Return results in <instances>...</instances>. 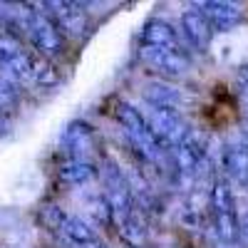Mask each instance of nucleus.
<instances>
[{
  "mask_svg": "<svg viewBox=\"0 0 248 248\" xmlns=\"http://www.w3.org/2000/svg\"><path fill=\"white\" fill-rule=\"evenodd\" d=\"M181 30H184L186 40H189L196 50H206V47H209V43H211V37H214L211 23H209V20H206V15H203L201 10H196V8L186 10V13L181 15Z\"/></svg>",
  "mask_w": 248,
  "mask_h": 248,
  "instance_id": "9",
  "label": "nucleus"
},
{
  "mask_svg": "<svg viewBox=\"0 0 248 248\" xmlns=\"http://www.w3.org/2000/svg\"><path fill=\"white\" fill-rule=\"evenodd\" d=\"M117 229H119L122 241L127 246H132V248H141L144 243H147V223H144V218L139 216V211L132 218H127L124 223H119Z\"/></svg>",
  "mask_w": 248,
  "mask_h": 248,
  "instance_id": "17",
  "label": "nucleus"
},
{
  "mask_svg": "<svg viewBox=\"0 0 248 248\" xmlns=\"http://www.w3.org/2000/svg\"><path fill=\"white\" fill-rule=\"evenodd\" d=\"M8 134V119H5V114L0 112V137H5Z\"/></svg>",
  "mask_w": 248,
  "mask_h": 248,
  "instance_id": "22",
  "label": "nucleus"
},
{
  "mask_svg": "<svg viewBox=\"0 0 248 248\" xmlns=\"http://www.w3.org/2000/svg\"><path fill=\"white\" fill-rule=\"evenodd\" d=\"M149 129L154 132L156 141L161 144L164 149H174L179 147V144L186 139V134H189L191 129L186 127V122L181 119V114L176 109H164V107H152L149 109Z\"/></svg>",
  "mask_w": 248,
  "mask_h": 248,
  "instance_id": "4",
  "label": "nucleus"
},
{
  "mask_svg": "<svg viewBox=\"0 0 248 248\" xmlns=\"http://www.w3.org/2000/svg\"><path fill=\"white\" fill-rule=\"evenodd\" d=\"M94 174H97V167H94L90 159H67V161H62L60 167H57L60 181L72 184V186L94 179Z\"/></svg>",
  "mask_w": 248,
  "mask_h": 248,
  "instance_id": "14",
  "label": "nucleus"
},
{
  "mask_svg": "<svg viewBox=\"0 0 248 248\" xmlns=\"http://www.w3.org/2000/svg\"><path fill=\"white\" fill-rule=\"evenodd\" d=\"M57 231L62 233V238H65L67 246H87V243L99 241L94 229L85 218H79V216H65Z\"/></svg>",
  "mask_w": 248,
  "mask_h": 248,
  "instance_id": "13",
  "label": "nucleus"
},
{
  "mask_svg": "<svg viewBox=\"0 0 248 248\" xmlns=\"http://www.w3.org/2000/svg\"><path fill=\"white\" fill-rule=\"evenodd\" d=\"M196 10H201L206 15V20L211 23L214 30H231L236 28L241 20H243V10L236 3H221V0H206V3H196Z\"/></svg>",
  "mask_w": 248,
  "mask_h": 248,
  "instance_id": "8",
  "label": "nucleus"
},
{
  "mask_svg": "<svg viewBox=\"0 0 248 248\" xmlns=\"http://www.w3.org/2000/svg\"><path fill=\"white\" fill-rule=\"evenodd\" d=\"M87 214L94 218V223L99 226H107V223H114V214H112V206L107 201L105 194H97L87 201Z\"/></svg>",
  "mask_w": 248,
  "mask_h": 248,
  "instance_id": "20",
  "label": "nucleus"
},
{
  "mask_svg": "<svg viewBox=\"0 0 248 248\" xmlns=\"http://www.w3.org/2000/svg\"><path fill=\"white\" fill-rule=\"evenodd\" d=\"M206 203H211V196H209V201H206L201 191H191L189 194V199L184 201L181 216H179L186 229H191V231H199L201 229V223L206 218Z\"/></svg>",
  "mask_w": 248,
  "mask_h": 248,
  "instance_id": "15",
  "label": "nucleus"
},
{
  "mask_svg": "<svg viewBox=\"0 0 248 248\" xmlns=\"http://www.w3.org/2000/svg\"><path fill=\"white\" fill-rule=\"evenodd\" d=\"M70 248H107L102 241H94V243H87V246H70Z\"/></svg>",
  "mask_w": 248,
  "mask_h": 248,
  "instance_id": "23",
  "label": "nucleus"
},
{
  "mask_svg": "<svg viewBox=\"0 0 248 248\" xmlns=\"http://www.w3.org/2000/svg\"><path fill=\"white\" fill-rule=\"evenodd\" d=\"M238 231H241V241L248 243V214L243 218H238Z\"/></svg>",
  "mask_w": 248,
  "mask_h": 248,
  "instance_id": "21",
  "label": "nucleus"
},
{
  "mask_svg": "<svg viewBox=\"0 0 248 248\" xmlns=\"http://www.w3.org/2000/svg\"><path fill=\"white\" fill-rule=\"evenodd\" d=\"M144 97L152 107H164V109H176L181 105V94L176 87L164 85V82H149L147 90H144Z\"/></svg>",
  "mask_w": 248,
  "mask_h": 248,
  "instance_id": "16",
  "label": "nucleus"
},
{
  "mask_svg": "<svg viewBox=\"0 0 248 248\" xmlns=\"http://www.w3.org/2000/svg\"><path fill=\"white\" fill-rule=\"evenodd\" d=\"M221 169L229 179H233L238 184H248V141L246 144H231V147L223 149Z\"/></svg>",
  "mask_w": 248,
  "mask_h": 248,
  "instance_id": "12",
  "label": "nucleus"
},
{
  "mask_svg": "<svg viewBox=\"0 0 248 248\" xmlns=\"http://www.w3.org/2000/svg\"><path fill=\"white\" fill-rule=\"evenodd\" d=\"M171 161L181 179L191 181L194 176H199L201 164L206 161V137L201 132L191 129L179 147L171 149Z\"/></svg>",
  "mask_w": 248,
  "mask_h": 248,
  "instance_id": "5",
  "label": "nucleus"
},
{
  "mask_svg": "<svg viewBox=\"0 0 248 248\" xmlns=\"http://www.w3.org/2000/svg\"><path fill=\"white\" fill-rule=\"evenodd\" d=\"M211 223L218 241L233 243L241 238L238 231V214H236V199L233 191L226 181H216L211 186Z\"/></svg>",
  "mask_w": 248,
  "mask_h": 248,
  "instance_id": "2",
  "label": "nucleus"
},
{
  "mask_svg": "<svg viewBox=\"0 0 248 248\" xmlns=\"http://www.w3.org/2000/svg\"><path fill=\"white\" fill-rule=\"evenodd\" d=\"M45 8H50V20L60 28V32L70 37H85L90 23L79 3H45Z\"/></svg>",
  "mask_w": 248,
  "mask_h": 248,
  "instance_id": "7",
  "label": "nucleus"
},
{
  "mask_svg": "<svg viewBox=\"0 0 248 248\" xmlns=\"http://www.w3.org/2000/svg\"><path fill=\"white\" fill-rule=\"evenodd\" d=\"M20 105V90L13 79H8L3 72H0V112L5 117L13 114Z\"/></svg>",
  "mask_w": 248,
  "mask_h": 248,
  "instance_id": "19",
  "label": "nucleus"
},
{
  "mask_svg": "<svg viewBox=\"0 0 248 248\" xmlns=\"http://www.w3.org/2000/svg\"><path fill=\"white\" fill-rule=\"evenodd\" d=\"M241 75H243V77H246V79H248V65H246V67H243V70H241Z\"/></svg>",
  "mask_w": 248,
  "mask_h": 248,
  "instance_id": "24",
  "label": "nucleus"
},
{
  "mask_svg": "<svg viewBox=\"0 0 248 248\" xmlns=\"http://www.w3.org/2000/svg\"><path fill=\"white\" fill-rule=\"evenodd\" d=\"M141 62L149 70L164 75V77H181L189 70V57L181 50H167V47H141L139 50Z\"/></svg>",
  "mask_w": 248,
  "mask_h": 248,
  "instance_id": "6",
  "label": "nucleus"
},
{
  "mask_svg": "<svg viewBox=\"0 0 248 248\" xmlns=\"http://www.w3.org/2000/svg\"><path fill=\"white\" fill-rule=\"evenodd\" d=\"M28 37H30V43L35 45V50L43 57H47V60L62 57V52H65V37H62L60 28L45 13L32 10L30 23H28Z\"/></svg>",
  "mask_w": 248,
  "mask_h": 248,
  "instance_id": "3",
  "label": "nucleus"
},
{
  "mask_svg": "<svg viewBox=\"0 0 248 248\" xmlns=\"http://www.w3.org/2000/svg\"><path fill=\"white\" fill-rule=\"evenodd\" d=\"M114 114H117V122L122 124V129L127 132L132 147L139 152V156H141L144 161L161 164L164 152H167V149H164L161 144L156 141L154 132L149 129V122L141 117V112L134 109L132 105H124V102H119L117 109H114Z\"/></svg>",
  "mask_w": 248,
  "mask_h": 248,
  "instance_id": "1",
  "label": "nucleus"
},
{
  "mask_svg": "<svg viewBox=\"0 0 248 248\" xmlns=\"http://www.w3.org/2000/svg\"><path fill=\"white\" fill-rule=\"evenodd\" d=\"M141 47H167V50H181L176 30L164 23V20H149L141 28Z\"/></svg>",
  "mask_w": 248,
  "mask_h": 248,
  "instance_id": "10",
  "label": "nucleus"
},
{
  "mask_svg": "<svg viewBox=\"0 0 248 248\" xmlns=\"http://www.w3.org/2000/svg\"><path fill=\"white\" fill-rule=\"evenodd\" d=\"M32 82L35 85H40V87H57L60 85V75H57V70L52 67V62L47 60V57H32Z\"/></svg>",
  "mask_w": 248,
  "mask_h": 248,
  "instance_id": "18",
  "label": "nucleus"
},
{
  "mask_svg": "<svg viewBox=\"0 0 248 248\" xmlns=\"http://www.w3.org/2000/svg\"><path fill=\"white\" fill-rule=\"evenodd\" d=\"M62 147H65L72 159H87L85 154L90 149H94V132L90 124L85 122H72L70 127L62 134Z\"/></svg>",
  "mask_w": 248,
  "mask_h": 248,
  "instance_id": "11",
  "label": "nucleus"
}]
</instances>
